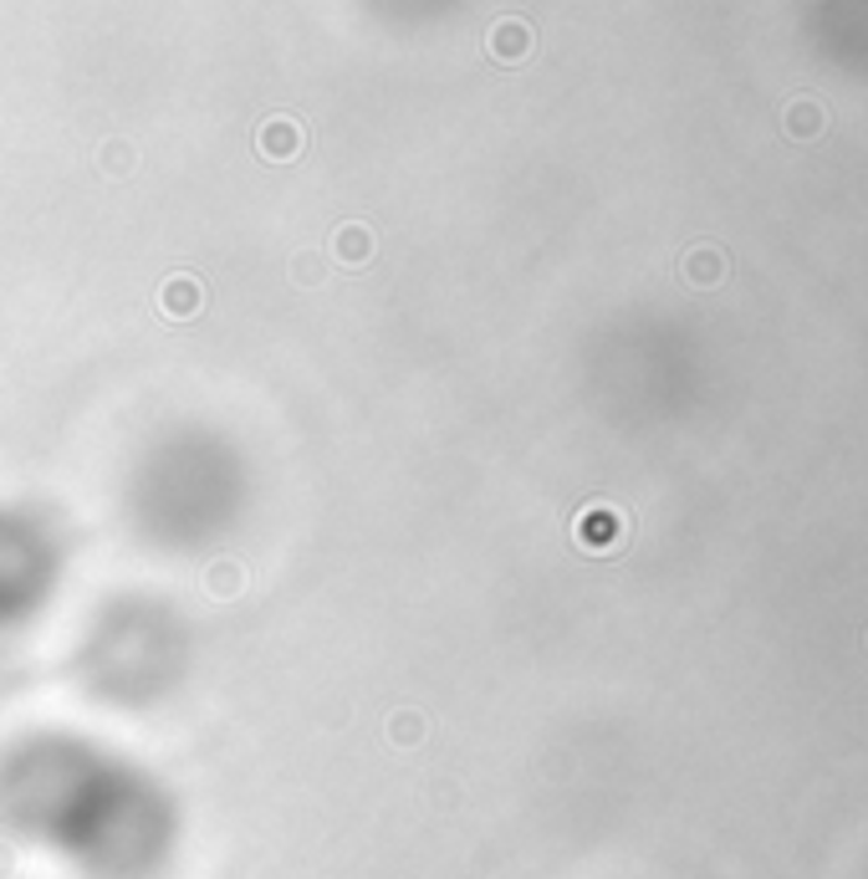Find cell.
Wrapping results in <instances>:
<instances>
[{"mask_svg": "<svg viewBox=\"0 0 868 879\" xmlns=\"http://www.w3.org/2000/svg\"><path fill=\"white\" fill-rule=\"evenodd\" d=\"M786 123H792V134H818V123H822V119H818V108H813V102H797Z\"/></svg>", "mask_w": 868, "mask_h": 879, "instance_id": "cell-3", "label": "cell"}, {"mask_svg": "<svg viewBox=\"0 0 868 879\" xmlns=\"http://www.w3.org/2000/svg\"><path fill=\"white\" fill-rule=\"evenodd\" d=\"M578 532H583L587 547H608V542L623 532V517H618V511H608V507H593L583 517V527H578Z\"/></svg>", "mask_w": 868, "mask_h": 879, "instance_id": "cell-1", "label": "cell"}, {"mask_svg": "<svg viewBox=\"0 0 868 879\" xmlns=\"http://www.w3.org/2000/svg\"><path fill=\"white\" fill-rule=\"evenodd\" d=\"M690 282H700V287H710V282H720V276H726V261H720V256L716 251H695V256H690Z\"/></svg>", "mask_w": 868, "mask_h": 879, "instance_id": "cell-2", "label": "cell"}]
</instances>
